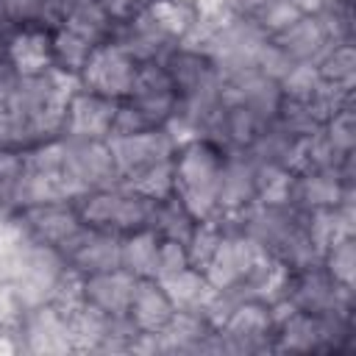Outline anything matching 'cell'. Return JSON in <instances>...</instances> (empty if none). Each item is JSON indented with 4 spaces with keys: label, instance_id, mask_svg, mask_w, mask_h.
<instances>
[{
    "label": "cell",
    "instance_id": "cell-1",
    "mask_svg": "<svg viewBox=\"0 0 356 356\" xmlns=\"http://www.w3.org/2000/svg\"><path fill=\"white\" fill-rule=\"evenodd\" d=\"M222 153L225 150L209 139H192V142L181 145L172 156L175 195L184 200V206L197 220H206L217 211Z\"/></svg>",
    "mask_w": 356,
    "mask_h": 356
},
{
    "label": "cell",
    "instance_id": "cell-2",
    "mask_svg": "<svg viewBox=\"0 0 356 356\" xmlns=\"http://www.w3.org/2000/svg\"><path fill=\"white\" fill-rule=\"evenodd\" d=\"M72 203L86 228L131 234L139 228H150L159 200H150V197L117 184V186L89 189V192L78 195Z\"/></svg>",
    "mask_w": 356,
    "mask_h": 356
},
{
    "label": "cell",
    "instance_id": "cell-3",
    "mask_svg": "<svg viewBox=\"0 0 356 356\" xmlns=\"http://www.w3.org/2000/svg\"><path fill=\"white\" fill-rule=\"evenodd\" d=\"M136 67L139 64L122 47H117L114 42H103V44L92 47L78 78H81V86L95 95H103L111 100H125L134 86Z\"/></svg>",
    "mask_w": 356,
    "mask_h": 356
},
{
    "label": "cell",
    "instance_id": "cell-4",
    "mask_svg": "<svg viewBox=\"0 0 356 356\" xmlns=\"http://www.w3.org/2000/svg\"><path fill=\"white\" fill-rule=\"evenodd\" d=\"M61 139H64V172L81 186V192L120 184V172L114 167L106 139H75V136H61Z\"/></svg>",
    "mask_w": 356,
    "mask_h": 356
},
{
    "label": "cell",
    "instance_id": "cell-5",
    "mask_svg": "<svg viewBox=\"0 0 356 356\" xmlns=\"http://www.w3.org/2000/svg\"><path fill=\"white\" fill-rule=\"evenodd\" d=\"M22 217V225L33 242L50 245L61 253H67L78 236L83 234V222L75 211L72 200H53V203H39L28 209H17Z\"/></svg>",
    "mask_w": 356,
    "mask_h": 356
},
{
    "label": "cell",
    "instance_id": "cell-6",
    "mask_svg": "<svg viewBox=\"0 0 356 356\" xmlns=\"http://www.w3.org/2000/svg\"><path fill=\"white\" fill-rule=\"evenodd\" d=\"M106 142H108L114 167L120 172V184L134 178L136 172L159 164V161L172 159L175 150H178L164 125L161 128H147V131H139V134H131V136H108Z\"/></svg>",
    "mask_w": 356,
    "mask_h": 356
},
{
    "label": "cell",
    "instance_id": "cell-7",
    "mask_svg": "<svg viewBox=\"0 0 356 356\" xmlns=\"http://www.w3.org/2000/svg\"><path fill=\"white\" fill-rule=\"evenodd\" d=\"M286 298L298 312L309 314H325V312H353V289L337 284L323 264L298 270L289 278Z\"/></svg>",
    "mask_w": 356,
    "mask_h": 356
},
{
    "label": "cell",
    "instance_id": "cell-8",
    "mask_svg": "<svg viewBox=\"0 0 356 356\" xmlns=\"http://www.w3.org/2000/svg\"><path fill=\"white\" fill-rule=\"evenodd\" d=\"M153 128H161L175 106H178V92L164 70V64L159 61H147V64H139L136 67V78H134V86L125 97Z\"/></svg>",
    "mask_w": 356,
    "mask_h": 356
},
{
    "label": "cell",
    "instance_id": "cell-9",
    "mask_svg": "<svg viewBox=\"0 0 356 356\" xmlns=\"http://www.w3.org/2000/svg\"><path fill=\"white\" fill-rule=\"evenodd\" d=\"M225 353H261L273 350V317L261 300H242L220 325Z\"/></svg>",
    "mask_w": 356,
    "mask_h": 356
},
{
    "label": "cell",
    "instance_id": "cell-10",
    "mask_svg": "<svg viewBox=\"0 0 356 356\" xmlns=\"http://www.w3.org/2000/svg\"><path fill=\"white\" fill-rule=\"evenodd\" d=\"M67 267V259L61 250L50 248V245H42V242H31L25 256H22V264H19V273L17 278L11 281L25 306H39V303H47L50 295H53V286L58 281V275L64 273Z\"/></svg>",
    "mask_w": 356,
    "mask_h": 356
},
{
    "label": "cell",
    "instance_id": "cell-11",
    "mask_svg": "<svg viewBox=\"0 0 356 356\" xmlns=\"http://www.w3.org/2000/svg\"><path fill=\"white\" fill-rule=\"evenodd\" d=\"M19 350L25 353H72L70 317L53 303H39L25 309L19 323Z\"/></svg>",
    "mask_w": 356,
    "mask_h": 356
},
{
    "label": "cell",
    "instance_id": "cell-12",
    "mask_svg": "<svg viewBox=\"0 0 356 356\" xmlns=\"http://www.w3.org/2000/svg\"><path fill=\"white\" fill-rule=\"evenodd\" d=\"M117 47H122L136 64H147V61H164L170 56V50L175 47V42L153 22V17L147 14V8H142L139 14L114 22L111 39Z\"/></svg>",
    "mask_w": 356,
    "mask_h": 356
},
{
    "label": "cell",
    "instance_id": "cell-13",
    "mask_svg": "<svg viewBox=\"0 0 356 356\" xmlns=\"http://www.w3.org/2000/svg\"><path fill=\"white\" fill-rule=\"evenodd\" d=\"M120 100L95 95L89 89H78L64 108V134L75 139H108L111 120Z\"/></svg>",
    "mask_w": 356,
    "mask_h": 356
},
{
    "label": "cell",
    "instance_id": "cell-14",
    "mask_svg": "<svg viewBox=\"0 0 356 356\" xmlns=\"http://www.w3.org/2000/svg\"><path fill=\"white\" fill-rule=\"evenodd\" d=\"M267 253L261 250L253 239H248L245 234H225L211 256V261L206 264L203 275L214 289H228L245 281V275L250 273V267L256 264V259Z\"/></svg>",
    "mask_w": 356,
    "mask_h": 356
},
{
    "label": "cell",
    "instance_id": "cell-15",
    "mask_svg": "<svg viewBox=\"0 0 356 356\" xmlns=\"http://www.w3.org/2000/svg\"><path fill=\"white\" fill-rule=\"evenodd\" d=\"M161 64H164L178 97H195V95L222 89V78L217 75L214 64L209 61V56H203L197 50H186V47L175 44Z\"/></svg>",
    "mask_w": 356,
    "mask_h": 356
},
{
    "label": "cell",
    "instance_id": "cell-16",
    "mask_svg": "<svg viewBox=\"0 0 356 356\" xmlns=\"http://www.w3.org/2000/svg\"><path fill=\"white\" fill-rule=\"evenodd\" d=\"M256 200V161L248 150L228 147L222 153V170H220V186H217V209H245Z\"/></svg>",
    "mask_w": 356,
    "mask_h": 356
},
{
    "label": "cell",
    "instance_id": "cell-17",
    "mask_svg": "<svg viewBox=\"0 0 356 356\" xmlns=\"http://www.w3.org/2000/svg\"><path fill=\"white\" fill-rule=\"evenodd\" d=\"M281 86L278 81L267 78L264 72H259L256 67L231 78V81H222V100L225 103H242L248 106L253 114H259L264 122H270L281 106Z\"/></svg>",
    "mask_w": 356,
    "mask_h": 356
},
{
    "label": "cell",
    "instance_id": "cell-18",
    "mask_svg": "<svg viewBox=\"0 0 356 356\" xmlns=\"http://www.w3.org/2000/svg\"><path fill=\"white\" fill-rule=\"evenodd\" d=\"M120 239H122V234H114V231L83 228V234L64 253V259L81 275L114 270V267H120Z\"/></svg>",
    "mask_w": 356,
    "mask_h": 356
},
{
    "label": "cell",
    "instance_id": "cell-19",
    "mask_svg": "<svg viewBox=\"0 0 356 356\" xmlns=\"http://www.w3.org/2000/svg\"><path fill=\"white\" fill-rule=\"evenodd\" d=\"M6 56L14 72L36 75L53 67V47H50V28L42 25H19L6 36Z\"/></svg>",
    "mask_w": 356,
    "mask_h": 356
},
{
    "label": "cell",
    "instance_id": "cell-20",
    "mask_svg": "<svg viewBox=\"0 0 356 356\" xmlns=\"http://www.w3.org/2000/svg\"><path fill=\"white\" fill-rule=\"evenodd\" d=\"M348 189H353V184H342L337 170H300V172H295L289 206H295L300 211L331 209L345 197Z\"/></svg>",
    "mask_w": 356,
    "mask_h": 356
},
{
    "label": "cell",
    "instance_id": "cell-21",
    "mask_svg": "<svg viewBox=\"0 0 356 356\" xmlns=\"http://www.w3.org/2000/svg\"><path fill=\"white\" fill-rule=\"evenodd\" d=\"M134 286H136V278L122 267L95 273V275H83L86 303L100 309V312H108V314H128Z\"/></svg>",
    "mask_w": 356,
    "mask_h": 356
},
{
    "label": "cell",
    "instance_id": "cell-22",
    "mask_svg": "<svg viewBox=\"0 0 356 356\" xmlns=\"http://www.w3.org/2000/svg\"><path fill=\"white\" fill-rule=\"evenodd\" d=\"M175 314V306L170 300V295L164 292V286L156 278H136L134 295H131V306H128V317L139 331L156 334L161 331L170 317Z\"/></svg>",
    "mask_w": 356,
    "mask_h": 356
},
{
    "label": "cell",
    "instance_id": "cell-23",
    "mask_svg": "<svg viewBox=\"0 0 356 356\" xmlns=\"http://www.w3.org/2000/svg\"><path fill=\"white\" fill-rule=\"evenodd\" d=\"M295 64H317L323 58V53L331 47L317 17L314 14H300L286 31L270 36Z\"/></svg>",
    "mask_w": 356,
    "mask_h": 356
},
{
    "label": "cell",
    "instance_id": "cell-24",
    "mask_svg": "<svg viewBox=\"0 0 356 356\" xmlns=\"http://www.w3.org/2000/svg\"><path fill=\"white\" fill-rule=\"evenodd\" d=\"M320 314H309V312H292L289 317H284L275 328H273V350H295V353H306V350H320L323 339H320Z\"/></svg>",
    "mask_w": 356,
    "mask_h": 356
},
{
    "label": "cell",
    "instance_id": "cell-25",
    "mask_svg": "<svg viewBox=\"0 0 356 356\" xmlns=\"http://www.w3.org/2000/svg\"><path fill=\"white\" fill-rule=\"evenodd\" d=\"M159 234L153 228H139L122 234L120 239V267L128 270L134 278H156V253H159Z\"/></svg>",
    "mask_w": 356,
    "mask_h": 356
},
{
    "label": "cell",
    "instance_id": "cell-26",
    "mask_svg": "<svg viewBox=\"0 0 356 356\" xmlns=\"http://www.w3.org/2000/svg\"><path fill=\"white\" fill-rule=\"evenodd\" d=\"M159 284L164 286V292L170 295L175 309H189V312H200L206 306V300L211 298V292H214V286L206 281L203 270H197L192 264L178 270L170 278H161Z\"/></svg>",
    "mask_w": 356,
    "mask_h": 356
},
{
    "label": "cell",
    "instance_id": "cell-27",
    "mask_svg": "<svg viewBox=\"0 0 356 356\" xmlns=\"http://www.w3.org/2000/svg\"><path fill=\"white\" fill-rule=\"evenodd\" d=\"M298 139L300 136H292L275 120H270V122H264V128L256 134V139L245 150L250 153V159L256 164H281V167L289 170V159H292V150H295Z\"/></svg>",
    "mask_w": 356,
    "mask_h": 356
},
{
    "label": "cell",
    "instance_id": "cell-28",
    "mask_svg": "<svg viewBox=\"0 0 356 356\" xmlns=\"http://www.w3.org/2000/svg\"><path fill=\"white\" fill-rule=\"evenodd\" d=\"M61 28L83 36L86 42L92 44H103L111 39V31H114V19L106 14V8L97 3V0H83L78 8H72L67 14V19L61 22Z\"/></svg>",
    "mask_w": 356,
    "mask_h": 356
},
{
    "label": "cell",
    "instance_id": "cell-29",
    "mask_svg": "<svg viewBox=\"0 0 356 356\" xmlns=\"http://www.w3.org/2000/svg\"><path fill=\"white\" fill-rule=\"evenodd\" d=\"M197 217L184 206V200L172 192L170 197L159 200L156 203V211H153V222L150 228L161 236V239H175V242H186L192 228H195Z\"/></svg>",
    "mask_w": 356,
    "mask_h": 356
},
{
    "label": "cell",
    "instance_id": "cell-30",
    "mask_svg": "<svg viewBox=\"0 0 356 356\" xmlns=\"http://www.w3.org/2000/svg\"><path fill=\"white\" fill-rule=\"evenodd\" d=\"M264 128V120L259 114H253L248 106L242 103H225V114H222V147H239L245 150L256 134Z\"/></svg>",
    "mask_w": 356,
    "mask_h": 356
},
{
    "label": "cell",
    "instance_id": "cell-31",
    "mask_svg": "<svg viewBox=\"0 0 356 356\" xmlns=\"http://www.w3.org/2000/svg\"><path fill=\"white\" fill-rule=\"evenodd\" d=\"M295 172L281 164H256V200L267 206H289L292 203Z\"/></svg>",
    "mask_w": 356,
    "mask_h": 356
},
{
    "label": "cell",
    "instance_id": "cell-32",
    "mask_svg": "<svg viewBox=\"0 0 356 356\" xmlns=\"http://www.w3.org/2000/svg\"><path fill=\"white\" fill-rule=\"evenodd\" d=\"M50 47H53V67L78 75L83 70V64H86V58H89L95 44L58 25V28L50 31Z\"/></svg>",
    "mask_w": 356,
    "mask_h": 356
},
{
    "label": "cell",
    "instance_id": "cell-33",
    "mask_svg": "<svg viewBox=\"0 0 356 356\" xmlns=\"http://www.w3.org/2000/svg\"><path fill=\"white\" fill-rule=\"evenodd\" d=\"M147 14L153 17V22L178 44L184 39V33L189 31V25L195 22V6L192 3H184V0H150L147 6Z\"/></svg>",
    "mask_w": 356,
    "mask_h": 356
},
{
    "label": "cell",
    "instance_id": "cell-34",
    "mask_svg": "<svg viewBox=\"0 0 356 356\" xmlns=\"http://www.w3.org/2000/svg\"><path fill=\"white\" fill-rule=\"evenodd\" d=\"M314 67H317V72H320V78L325 83L353 86V78H356V44L353 42L331 44Z\"/></svg>",
    "mask_w": 356,
    "mask_h": 356
},
{
    "label": "cell",
    "instance_id": "cell-35",
    "mask_svg": "<svg viewBox=\"0 0 356 356\" xmlns=\"http://www.w3.org/2000/svg\"><path fill=\"white\" fill-rule=\"evenodd\" d=\"M122 186H125V189H134V192H139V195H145V197H150V200H164V197H170V195L175 192L172 159L159 161V164H153V167L136 172L134 178L122 181Z\"/></svg>",
    "mask_w": 356,
    "mask_h": 356
},
{
    "label": "cell",
    "instance_id": "cell-36",
    "mask_svg": "<svg viewBox=\"0 0 356 356\" xmlns=\"http://www.w3.org/2000/svg\"><path fill=\"white\" fill-rule=\"evenodd\" d=\"M222 236L225 234H222L220 222L214 220V214L206 217V220H197L195 228H192V234H189V239L184 242L186 256H189V264L197 267V270H206V264L211 261V256H214V250H217V245H220Z\"/></svg>",
    "mask_w": 356,
    "mask_h": 356
},
{
    "label": "cell",
    "instance_id": "cell-37",
    "mask_svg": "<svg viewBox=\"0 0 356 356\" xmlns=\"http://www.w3.org/2000/svg\"><path fill=\"white\" fill-rule=\"evenodd\" d=\"M323 270L342 286H350L353 289V278H356V239L353 236H345L334 245H328L323 250V259H320Z\"/></svg>",
    "mask_w": 356,
    "mask_h": 356
},
{
    "label": "cell",
    "instance_id": "cell-38",
    "mask_svg": "<svg viewBox=\"0 0 356 356\" xmlns=\"http://www.w3.org/2000/svg\"><path fill=\"white\" fill-rule=\"evenodd\" d=\"M298 17H300V11H298L292 3H286V0H264V3L250 14V19L256 22V28H259L267 39L275 36V33H281V31H286Z\"/></svg>",
    "mask_w": 356,
    "mask_h": 356
},
{
    "label": "cell",
    "instance_id": "cell-39",
    "mask_svg": "<svg viewBox=\"0 0 356 356\" xmlns=\"http://www.w3.org/2000/svg\"><path fill=\"white\" fill-rule=\"evenodd\" d=\"M284 131H289L292 136H309L314 128H320L323 122L314 117V111L309 108V103L303 100H289V97H281V106L273 117Z\"/></svg>",
    "mask_w": 356,
    "mask_h": 356
},
{
    "label": "cell",
    "instance_id": "cell-40",
    "mask_svg": "<svg viewBox=\"0 0 356 356\" xmlns=\"http://www.w3.org/2000/svg\"><path fill=\"white\" fill-rule=\"evenodd\" d=\"M278 86H281V95H284V97L309 103V100L314 97V92L323 86V78H320V72H317L314 64H295V67L278 81Z\"/></svg>",
    "mask_w": 356,
    "mask_h": 356
},
{
    "label": "cell",
    "instance_id": "cell-41",
    "mask_svg": "<svg viewBox=\"0 0 356 356\" xmlns=\"http://www.w3.org/2000/svg\"><path fill=\"white\" fill-rule=\"evenodd\" d=\"M47 303H53V306H56L58 312H64L67 317H70L72 312H78V309L86 303V295H83V275L67 264L64 273L58 275V281H56L53 295H50Z\"/></svg>",
    "mask_w": 356,
    "mask_h": 356
},
{
    "label": "cell",
    "instance_id": "cell-42",
    "mask_svg": "<svg viewBox=\"0 0 356 356\" xmlns=\"http://www.w3.org/2000/svg\"><path fill=\"white\" fill-rule=\"evenodd\" d=\"M323 128H325V134L331 136V142L342 153H353L356 150V111H353V106H345L337 114H331L323 122Z\"/></svg>",
    "mask_w": 356,
    "mask_h": 356
},
{
    "label": "cell",
    "instance_id": "cell-43",
    "mask_svg": "<svg viewBox=\"0 0 356 356\" xmlns=\"http://www.w3.org/2000/svg\"><path fill=\"white\" fill-rule=\"evenodd\" d=\"M22 170H25L22 153L0 147V206L14 209V192L22 178Z\"/></svg>",
    "mask_w": 356,
    "mask_h": 356
},
{
    "label": "cell",
    "instance_id": "cell-44",
    "mask_svg": "<svg viewBox=\"0 0 356 356\" xmlns=\"http://www.w3.org/2000/svg\"><path fill=\"white\" fill-rule=\"evenodd\" d=\"M292 67H295V61H292L273 39H264L261 47L256 50V70L264 72V75L273 78V81H281Z\"/></svg>",
    "mask_w": 356,
    "mask_h": 356
},
{
    "label": "cell",
    "instance_id": "cell-45",
    "mask_svg": "<svg viewBox=\"0 0 356 356\" xmlns=\"http://www.w3.org/2000/svg\"><path fill=\"white\" fill-rule=\"evenodd\" d=\"M189 267V256L184 242L175 239H159V253H156V281L175 275L178 270Z\"/></svg>",
    "mask_w": 356,
    "mask_h": 356
},
{
    "label": "cell",
    "instance_id": "cell-46",
    "mask_svg": "<svg viewBox=\"0 0 356 356\" xmlns=\"http://www.w3.org/2000/svg\"><path fill=\"white\" fill-rule=\"evenodd\" d=\"M25 300L14 284H0V331L17 334L22 314H25Z\"/></svg>",
    "mask_w": 356,
    "mask_h": 356
},
{
    "label": "cell",
    "instance_id": "cell-47",
    "mask_svg": "<svg viewBox=\"0 0 356 356\" xmlns=\"http://www.w3.org/2000/svg\"><path fill=\"white\" fill-rule=\"evenodd\" d=\"M147 128H153V125L128 100H120L117 111H114V120H111L108 136H131V134H139V131H147Z\"/></svg>",
    "mask_w": 356,
    "mask_h": 356
},
{
    "label": "cell",
    "instance_id": "cell-48",
    "mask_svg": "<svg viewBox=\"0 0 356 356\" xmlns=\"http://www.w3.org/2000/svg\"><path fill=\"white\" fill-rule=\"evenodd\" d=\"M0 6L6 8L14 28H19V25H39L44 0H0Z\"/></svg>",
    "mask_w": 356,
    "mask_h": 356
},
{
    "label": "cell",
    "instance_id": "cell-49",
    "mask_svg": "<svg viewBox=\"0 0 356 356\" xmlns=\"http://www.w3.org/2000/svg\"><path fill=\"white\" fill-rule=\"evenodd\" d=\"M83 0H44V8H42V19H39V25L42 28H58L64 19H67V14L72 11V8H78Z\"/></svg>",
    "mask_w": 356,
    "mask_h": 356
},
{
    "label": "cell",
    "instance_id": "cell-50",
    "mask_svg": "<svg viewBox=\"0 0 356 356\" xmlns=\"http://www.w3.org/2000/svg\"><path fill=\"white\" fill-rule=\"evenodd\" d=\"M97 3L106 8V14H108L114 22H120V19H128V17L139 14L150 0H97Z\"/></svg>",
    "mask_w": 356,
    "mask_h": 356
},
{
    "label": "cell",
    "instance_id": "cell-51",
    "mask_svg": "<svg viewBox=\"0 0 356 356\" xmlns=\"http://www.w3.org/2000/svg\"><path fill=\"white\" fill-rule=\"evenodd\" d=\"M261 3H264V0H225L228 11H231L234 17H250Z\"/></svg>",
    "mask_w": 356,
    "mask_h": 356
}]
</instances>
